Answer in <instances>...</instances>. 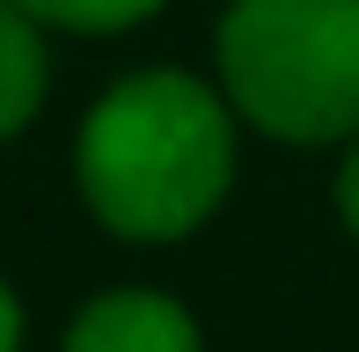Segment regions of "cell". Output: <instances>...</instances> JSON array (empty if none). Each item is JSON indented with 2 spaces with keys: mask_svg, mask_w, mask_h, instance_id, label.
I'll return each mask as SVG.
<instances>
[{
  "mask_svg": "<svg viewBox=\"0 0 359 352\" xmlns=\"http://www.w3.org/2000/svg\"><path fill=\"white\" fill-rule=\"evenodd\" d=\"M74 176L110 235L176 243L227 198L235 118L191 74H133L88 110Z\"/></svg>",
  "mask_w": 359,
  "mask_h": 352,
  "instance_id": "obj_1",
  "label": "cell"
},
{
  "mask_svg": "<svg viewBox=\"0 0 359 352\" xmlns=\"http://www.w3.org/2000/svg\"><path fill=\"white\" fill-rule=\"evenodd\" d=\"M227 103L271 140L359 133V0H235L220 22Z\"/></svg>",
  "mask_w": 359,
  "mask_h": 352,
  "instance_id": "obj_2",
  "label": "cell"
},
{
  "mask_svg": "<svg viewBox=\"0 0 359 352\" xmlns=\"http://www.w3.org/2000/svg\"><path fill=\"white\" fill-rule=\"evenodd\" d=\"M67 352H198V323L169 294L118 286V294H95L74 316Z\"/></svg>",
  "mask_w": 359,
  "mask_h": 352,
  "instance_id": "obj_3",
  "label": "cell"
},
{
  "mask_svg": "<svg viewBox=\"0 0 359 352\" xmlns=\"http://www.w3.org/2000/svg\"><path fill=\"white\" fill-rule=\"evenodd\" d=\"M44 103V44L15 0H0V140L22 133Z\"/></svg>",
  "mask_w": 359,
  "mask_h": 352,
  "instance_id": "obj_4",
  "label": "cell"
},
{
  "mask_svg": "<svg viewBox=\"0 0 359 352\" xmlns=\"http://www.w3.org/2000/svg\"><path fill=\"white\" fill-rule=\"evenodd\" d=\"M29 22H52V29H81V37H103V29H133L161 0H15Z\"/></svg>",
  "mask_w": 359,
  "mask_h": 352,
  "instance_id": "obj_5",
  "label": "cell"
},
{
  "mask_svg": "<svg viewBox=\"0 0 359 352\" xmlns=\"http://www.w3.org/2000/svg\"><path fill=\"white\" fill-rule=\"evenodd\" d=\"M337 213H345V228L359 235V147L345 154V169H337Z\"/></svg>",
  "mask_w": 359,
  "mask_h": 352,
  "instance_id": "obj_6",
  "label": "cell"
},
{
  "mask_svg": "<svg viewBox=\"0 0 359 352\" xmlns=\"http://www.w3.org/2000/svg\"><path fill=\"white\" fill-rule=\"evenodd\" d=\"M22 345V309H15V294L0 286V352H15Z\"/></svg>",
  "mask_w": 359,
  "mask_h": 352,
  "instance_id": "obj_7",
  "label": "cell"
}]
</instances>
